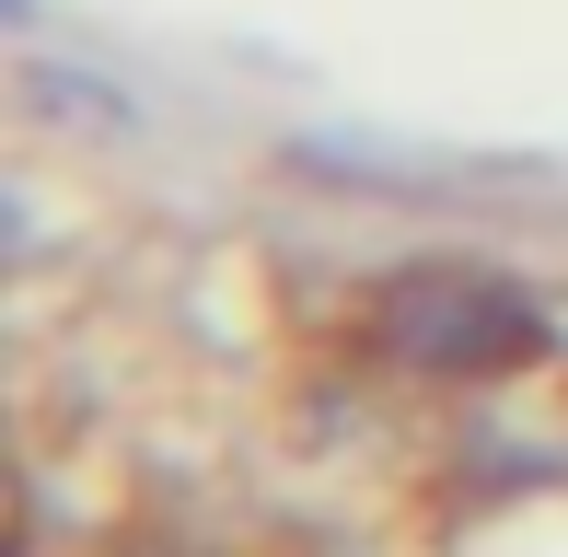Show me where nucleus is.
<instances>
[{
    "mask_svg": "<svg viewBox=\"0 0 568 557\" xmlns=\"http://www.w3.org/2000/svg\"><path fill=\"white\" fill-rule=\"evenodd\" d=\"M372 337L395 348L406 372L476 384V372L534 361V348H546V314H534V302L510 291L499 267H453V256H429V267H406L395 291L372 302Z\"/></svg>",
    "mask_w": 568,
    "mask_h": 557,
    "instance_id": "obj_1",
    "label": "nucleus"
}]
</instances>
